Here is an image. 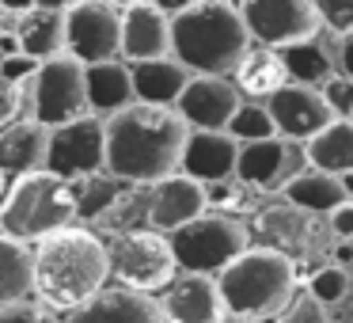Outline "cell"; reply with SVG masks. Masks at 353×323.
Wrapping results in <instances>:
<instances>
[{"instance_id":"obj_1","label":"cell","mask_w":353,"mask_h":323,"mask_svg":"<svg viewBox=\"0 0 353 323\" xmlns=\"http://www.w3.org/2000/svg\"><path fill=\"white\" fill-rule=\"evenodd\" d=\"M186 137H190V126L171 107L130 103L125 110H118L103 122V141H107L103 171L125 186H145L148 190L160 179L179 171Z\"/></svg>"},{"instance_id":"obj_2","label":"cell","mask_w":353,"mask_h":323,"mask_svg":"<svg viewBox=\"0 0 353 323\" xmlns=\"http://www.w3.org/2000/svg\"><path fill=\"white\" fill-rule=\"evenodd\" d=\"M110 282L107 244L92 228H61L31 247V293L46 312L72 315Z\"/></svg>"},{"instance_id":"obj_3","label":"cell","mask_w":353,"mask_h":323,"mask_svg":"<svg viewBox=\"0 0 353 323\" xmlns=\"http://www.w3.org/2000/svg\"><path fill=\"white\" fill-rule=\"evenodd\" d=\"M247 50H251V35L243 27L239 4L201 0L171 12V57L190 77L228 80Z\"/></svg>"},{"instance_id":"obj_4","label":"cell","mask_w":353,"mask_h":323,"mask_svg":"<svg viewBox=\"0 0 353 323\" xmlns=\"http://www.w3.org/2000/svg\"><path fill=\"white\" fill-rule=\"evenodd\" d=\"M216 289L224 300V315L236 323L274 320L296 297V262L270 247H247L216 274Z\"/></svg>"},{"instance_id":"obj_5","label":"cell","mask_w":353,"mask_h":323,"mask_svg":"<svg viewBox=\"0 0 353 323\" xmlns=\"http://www.w3.org/2000/svg\"><path fill=\"white\" fill-rule=\"evenodd\" d=\"M77 221V186L50 171L12 179L8 194L0 202V236L19 244H39Z\"/></svg>"},{"instance_id":"obj_6","label":"cell","mask_w":353,"mask_h":323,"mask_svg":"<svg viewBox=\"0 0 353 323\" xmlns=\"http://www.w3.org/2000/svg\"><path fill=\"white\" fill-rule=\"evenodd\" d=\"M103 244H107V266L118 289L152 297L179 277L168 236H160L152 228H125L114 239H103Z\"/></svg>"},{"instance_id":"obj_7","label":"cell","mask_w":353,"mask_h":323,"mask_svg":"<svg viewBox=\"0 0 353 323\" xmlns=\"http://www.w3.org/2000/svg\"><path fill=\"white\" fill-rule=\"evenodd\" d=\"M168 244H171V255H175V266L183 274H205V277H216L232 259H239L251 247L247 244V228L236 217H224V213H201L198 221L171 232Z\"/></svg>"},{"instance_id":"obj_8","label":"cell","mask_w":353,"mask_h":323,"mask_svg":"<svg viewBox=\"0 0 353 323\" xmlns=\"http://www.w3.org/2000/svg\"><path fill=\"white\" fill-rule=\"evenodd\" d=\"M27 88H31V118L46 130H57V126L77 122L80 115H88L84 65L72 61L69 54L42 61L34 69V77L27 80Z\"/></svg>"},{"instance_id":"obj_9","label":"cell","mask_w":353,"mask_h":323,"mask_svg":"<svg viewBox=\"0 0 353 323\" xmlns=\"http://www.w3.org/2000/svg\"><path fill=\"white\" fill-rule=\"evenodd\" d=\"M239 16L262 50H289L319 39L323 31L315 0H247L239 4Z\"/></svg>"},{"instance_id":"obj_10","label":"cell","mask_w":353,"mask_h":323,"mask_svg":"<svg viewBox=\"0 0 353 323\" xmlns=\"http://www.w3.org/2000/svg\"><path fill=\"white\" fill-rule=\"evenodd\" d=\"M107 160V141H103V118L80 115L77 122H65L57 130H50L46 145V171L65 183L77 179H95Z\"/></svg>"},{"instance_id":"obj_11","label":"cell","mask_w":353,"mask_h":323,"mask_svg":"<svg viewBox=\"0 0 353 323\" xmlns=\"http://www.w3.org/2000/svg\"><path fill=\"white\" fill-rule=\"evenodd\" d=\"M65 54L72 61L107 65L118 61V8L107 0H80L65 8Z\"/></svg>"},{"instance_id":"obj_12","label":"cell","mask_w":353,"mask_h":323,"mask_svg":"<svg viewBox=\"0 0 353 323\" xmlns=\"http://www.w3.org/2000/svg\"><path fill=\"white\" fill-rule=\"evenodd\" d=\"M118 57H125L130 69L171 57V12L148 0L118 8Z\"/></svg>"},{"instance_id":"obj_13","label":"cell","mask_w":353,"mask_h":323,"mask_svg":"<svg viewBox=\"0 0 353 323\" xmlns=\"http://www.w3.org/2000/svg\"><path fill=\"white\" fill-rule=\"evenodd\" d=\"M205 209H209L205 186L175 171V175L160 179L156 186H148V194H145V228L160 232V236H171V232H179L183 224L198 221Z\"/></svg>"},{"instance_id":"obj_14","label":"cell","mask_w":353,"mask_h":323,"mask_svg":"<svg viewBox=\"0 0 353 323\" xmlns=\"http://www.w3.org/2000/svg\"><path fill=\"white\" fill-rule=\"evenodd\" d=\"M304 153L281 137L254 141V145H239L236 160V179L254 190H285L292 179L304 171Z\"/></svg>"},{"instance_id":"obj_15","label":"cell","mask_w":353,"mask_h":323,"mask_svg":"<svg viewBox=\"0 0 353 323\" xmlns=\"http://www.w3.org/2000/svg\"><path fill=\"white\" fill-rule=\"evenodd\" d=\"M239 92L232 80L224 77H190L186 92L179 95L175 115L183 118L190 130H205V133H221L228 130L232 115L239 110Z\"/></svg>"},{"instance_id":"obj_16","label":"cell","mask_w":353,"mask_h":323,"mask_svg":"<svg viewBox=\"0 0 353 323\" xmlns=\"http://www.w3.org/2000/svg\"><path fill=\"white\" fill-rule=\"evenodd\" d=\"M266 115L270 122H274L277 137L289 141V145H296V141H312L315 133L323 130V126L330 122L327 107H323L319 92L315 88H300V84H285L281 92H274L266 103Z\"/></svg>"},{"instance_id":"obj_17","label":"cell","mask_w":353,"mask_h":323,"mask_svg":"<svg viewBox=\"0 0 353 323\" xmlns=\"http://www.w3.org/2000/svg\"><path fill=\"white\" fill-rule=\"evenodd\" d=\"M236 160H239V145L228 133H205V130H190L183 145V160H179V175L194 179L201 186H221L236 175Z\"/></svg>"},{"instance_id":"obj_18","label":"cell","mask_w":353,"mask_h":323,"mask_svg":"<svg viewBox=\"0 0 353 323\" xmlns=\"http://www.w3.org/2000/svg\"><path fill=\"white\" fill-rule=\"evenodd\" d=\"M163 323H224V300L216 289V277L183 274L168 285V297L160 300Z\"/></svg>"},{"instance_id":"obj_19","label":"cell","mask_w":353,"mask_h":323,"mask_svg":"<svg viewBox=\"0 0 353 323\" xmlns=\"http://www.w3.org/2000/svg\"><path fill=\"white\" fill-rule=\"evenodd\" d=\"M61 323H163L160 300L130 289H103Z\"/></svg>"},{"instance_id":"obj_20","label":"cell","mask_w":353,"mask_h":323,"mask_svg":"<svg viewBox=\"0 0 353 323\" xmlns=\"http://www.w3.org/2000/svg\"><path fill=\"white\" fill-rule=\"evenodd\" d=\"M46 145H50V130L39 126L34 118L8 126L0 133V175L23 179L34 175V171H46Z\"/></svg>"},{"instance_id":"obj_21","label":"cell","mask_w":353,"mask_h":323,"mask_svg":"<svg viewBox=\"0 0 353 323\" xmlns=\"http://www.w3.org/2000/svg\"><path fill=\"white\" fill-rule=\"evenodd\" d=\"M84 103L95 118L107 122L110 115L125 110L133 103V80L125 61H107V65H88L84 69Z\"/></svg>"},{"instance_id":"obj_22","label":"cell","mask_w":353,"mask_h":323,"mask_svg":"<svg viewBox=\"0 0 353 323\" xmlns=\"http://www.w3.org/2000/svg\"><path fill=\"white\" fill-rule=\"evenodd\" d=\"M130 80H133V103H148V107H171L175 110L179 95L186 92V84H190V72H186L175 57H163V61L133 65Z\"/></svg>"},{"instance_id":"obj_23","label":"cell","mask_w":353,"mask_h":323,"mask_svg":"<svg viewBox=\"0 0 353 323\" xmlns=\"http://www.w3.org/2000/svg\"><path fill=\"white\" fill-rule=\"evenodd\" d=\"M228 80L236 84V92L243 103H266L274 92H281V88L289 84L281 54H277V50H262V46L247 50L243 61L236 65V72H232Z\"/></svg>"},{"instance_id":"obj_24","label":"cell","mask_w":353,"mask_h":323,"mask_svg":"<svg viewBox=\"0 0 353 323\" xmlns=\"http://www.w3.org/2000/svg\"><path fill=\"white\" fill-rule=\"evenodd\" d=\"M304 164L312 171H323V175H350L353 171V122H342V118H330L304 148Z\"/></svg>"},{"instance_id":"obj_25","label":"cell","mask_w":353,"mask_h":323,"mask_svg":"<svg viewBox=\"0 0 353 323\" xmlns=\"http://www.w3.org/2000/svg\"><path fill=\"white\" fill-rule=\"evenodd\" d=\"M19 54L34 65L65 54V8H31L19 23Z\"/></svg>"},{"instance_id":"obj_26","label":"cell","mask_w":353,"mask_h":323,"mask_svg":"<svg viewBox=\"0 0 353 323\" xmlns=\"http://www.w3.org/2000/svg\"><path fill=\"white\" fill-rule=\"evenodd\" d=\"M342 202H345L342 179L323 175V171H312V168H304L289 186H285V206L300 209V213H307V217H315V213H334Z\"/></svg>"},{"instance_id":"obj_27","label":"cell","mask_w":353,"mask_h":323,"mask_svg":"<svg viewBox=\"0 0 353 323\" xmlns=\"http://www.w3.org/2000/svg\"><path fill=\"white\" fill-rule=\"evenodd\" d=\"M281 54V65H285V77L289 84H300V88H315L319 92L330 77H334V61H330V50L323 46L319 39L312 42H300V46H289V50H277Z\"/></svg>"},{"instance_id":"obj_28","label":"cell","mask_w":353,"mask_h":323,"mask_svg":"<svg viewBox=\"0 0 353 323\" xmlns=\"http://www.w3.org/2000/svg\"><path fill=\"white\" fill-rule=\"evenodd\" d=\"M31 300V244L0 236V308Z\"/></svg>"},{"instance_id":"obj_29","label":"cell","mask_w":353,"mask_h":323,"mask_svg":"<svg viewBox=\"0 0 353 323\" xmlns=\"http://www.w3.org/2000/svg\"><path fill=\"white\" fill-rule=\"evenodd\" d=\"M254 232L270 244V251L285 255V247H289L292 239H307V213H300V209H292V206H270V209H262ZM285 259H289V255H285Z\"/></svg>"},{"instance_id":"obj_30","label":"cell","mask_w":353,"mask_h":323,"mask_svg":"<svg viewBox=\"0 0 353 323\" xmlns=\"http://www.w3.org/2000/svg\"><path fill=\"white\" fill-rule=\"evenodd\" d=\"M224 133H228L236 145H254V141L277 137V130H274V122H270V115H266L262 103H239V110L232 115V122H228Z\"/></svg>"},{"instance_id":"obj_31","label":"cell","mask_w":353,"mask_h":323,"mask_svg":"<svg viewBox=\"0 0 353 323\" xmlns=\"http://www.w3.org/2000/svg\"><path fill=\"white\" fill-rule=\"evenodd\" d=\"M345 289H350V274H345L342 266H323L312 274V285H307L304 293L327 308V304H334V300H342Z\"/></svg>"},{"instance_id":"obj_32","label":"cell","mask_w":353,"mask_h":323,"mask_svg":"<svg viewBox=\"0 0 353 323\" xmlns=\"http://www.w3.org/2000/svg\"><path fill=\"white\" fill-rule=\"evenodd\" d=\"M319 99H323V107H327L330 118L353 122V80H345L342 72H334V77L319 88Z\"/></svg>"},{"instance_id":"obj_33","label":"cell","mask_w":353,"mask_h":323,"mask_svg":"<svg viewBox=\"0 0 353 323\" xmlns=\"http://www.w3.org/2000/svg\"><path fill=\"white\" fill-rule=\"evenodd\" d=\"M315 12H319V23L338 39L353 35V0H315Z\"/></svg>"},{"instance_id":"obj_34","label":"cell","mask_w":353,"mask_h":323,"mask_svg":"<svg viewBox=\"0 0 353 323\" xmlns=\"http://www.w3.org/2000/svg\"><path fill=\"white\" fill-rule=\"evenodd\" d=\"M277 323H330V320H327V308L319 300H312L307 293H296L289 300V308L277 315Z\"/></svg>"},{"instance_id":"obj_35","label":"cell","mask_w":353,"mask_h":323,"mask_svg":"<svg viewBox=\"0 0 353 323\" xmlns=\"http://www.w3.org/2000/svg\"><path fill=\"white\" fill-rule=\"evenodd\" d=\"M0 323H61L54 312H46L42 304L34 300H19V304L0 308Z\"/></svg>"},{"instance_id":"obj_36","label":"cell","mask_w":353,"mask_h":323,"mask_svg":"<svg viewBox=\"0 0 353 323\" xmlns=\"http://www.w3.org/2000/svg\"><path fill=\"white\" fill-rule=\"evenodd\" d=\"M330 228L342 239H353V202H342V206L330 213Z\"/></svg>"},{"instance_id":"obj_37","label":"cell","mask_w":353,"mask_h":323,"mask_svg":"<svg viewBox=\"0 0 353 323\" xmlns=\"http://www.w3.org/2000/svg\"><path fill=\"white\" fill-rule=\"evenodd\" d=\"M34 69H39V65L31 61V57H23V54H16V57H8V61H4V77L8 80H31L34 77Z\"/></svg>"},{"instance_id":"obj_38","label":"cell","mask_w":353,"mask_h":323,"mask_svg":"<svg viewBox=\"0 0 353 323\" xmlns=\"http://www.w3.org/2000/svg\"><path fill=\"white\" fill-rule=\"evenodd\" d=\"M338 54H342V77L353 80V35L342 39V50H338Z\"/></svg>"},{"instance_id":"obj_39","label":"cell","mask_w":353,"mask_h":323,"mask_svg":"<svg viewBox=\"0 0 353 323\" xmlns=\"http://www.w3.org/2000/svg\"><path fill=\"white\" fill-rule=\"evenodd\" d=\"M342 190H345V202H353V171L342 175Z\"/></svg>"},{"instance_id":"obj_40","label":"cell","mask_w":353,"mask_h":323,"mask_svg":"<svg viewBox=\"0 0 353 323\" xmlns=\"http://www.w3.org/2000/svg\"><path fill=\"white\" fill-rule=\"evenodd\" d=\"M334 255H338V262H342V270H345V262H350V259H353V247H338V251H334Z\"/></svg>"},{"instance_id":"obj_41","label":"cell","mask_w":353,"mask_h":323,"mask_svg":"<svg viewBox=\"0 0 353 323\" xmlns=\"http://www.w3.org/2000/svg\"><path fill=\"white\" fill-rule=\"evenodd\" d=\"M0 194H4V175H0Z\"/></svg>"},{"instance_id":"obj_42","label":"cell","mask_w":353,"mask_h":323,"mask_svg":"<svg viewBox=\"0 0 353 323\" xmlns=\"http://www.w3.org/2000/svg\"><path fill=\"white\" fill-rule=\"evenodd\" d=\"M228 323H236V320H228Z\"/></svg>"}]
</instances>
